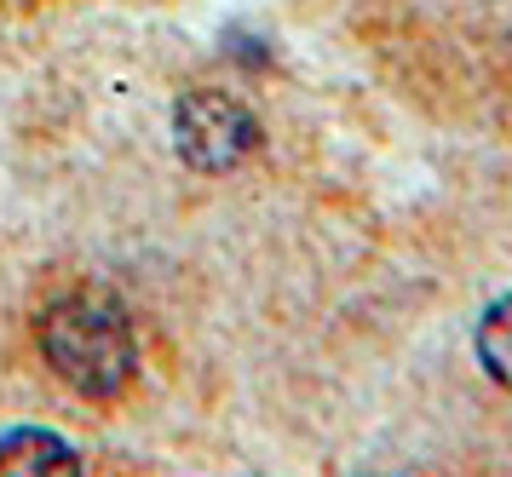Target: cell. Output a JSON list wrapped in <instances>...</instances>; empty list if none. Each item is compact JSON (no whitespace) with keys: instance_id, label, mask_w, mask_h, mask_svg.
<instances>
[{"instance_id":"6da1fadb","label":"cell","mask_w":512,"mask_h":477,"mask_svg":"<svg viewBox=\"0 0 512 477\" xmlns=\"http://www.w3.org/2000/svg\"><path fill=\"white\" fill-rule=\"evenodd\" d=\"M41 357L87 403L121 397L133 386V374H139L133 322H127V311L116 299L98 294V288H75V294L52 299L41 311Z\"/></svg>"},{"instance_id":"7a4b0ae2","label":"cell","mask_w":512,"mask_h":477,"mask_svg":"<svg viewBox=\"0 0 512 477\" xmlns=\"http://www.w3.org/2000/svg\"><path fill=\"white\" fill-rule=\"evenodd\" d=\"M173 150L196 173H231L259 150V121L231 92L196 87L173 104Z\"/></svg>"},{"instance_id":"3957f363","label":"cell","mask_w":512,"mask_h":477,"mask_svg":"<svg viewBox=\"0 0 512 477\" xmlns=\"http://www.w3.org/2000/svg\"><path fill=\"white\" fill-rule=\"evenodd\" d=\"M0 472L12 477H47V472H81V455H75L64 437L35 432V426H18V432L0 437Z\"/></svg>"},{"instance_id":"277c9868","label":"cell","mask_w":512,"mask_h":477,"mask_svg":"<svg viewBox=\"0 0 512 477\" xmlns=\"http://www.w3.org/2000/svg\"><path fill=\"white\" fill-rule=\"evenodd\" d=\"M472 345H478V363H484L489 380L512 391V294L495 299L484 317H478V334H472Z\"/></svg>"}]
</instances>
